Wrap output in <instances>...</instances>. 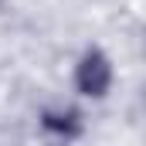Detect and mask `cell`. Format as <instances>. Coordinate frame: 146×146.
Segmentation results:
<instances>
[{"instance_id":"1","label":"cell","mask_w":146,"mask_h":146,"mask_svg":"<svg viewBox=\"0 0 146 146\" xmlns=\"http://www.w3.org/2000/svg\"><path fill=\"white\" fill-rule=\"evenodd\" d=\"M109 85H112L109 58H106L99 48L85 51L82 61H78V68H75V88H78L82 95H88V99H102V95L109 92Z\"/></svg>"},{"instance_id":"2","label":"cell","mask_w":146,"mask_h":146,"mask_svg":"<svg viewBox=\"0 0 146 146\" xmlns=\"http://www.w3.org/2000/svg\"><path fill=\"white\" fill-rule=\"evenodd\" d=\"M41 129L58 139H75L82 136V115L75 109H48L41 112Z\"/></svg>"}]
</instances>
